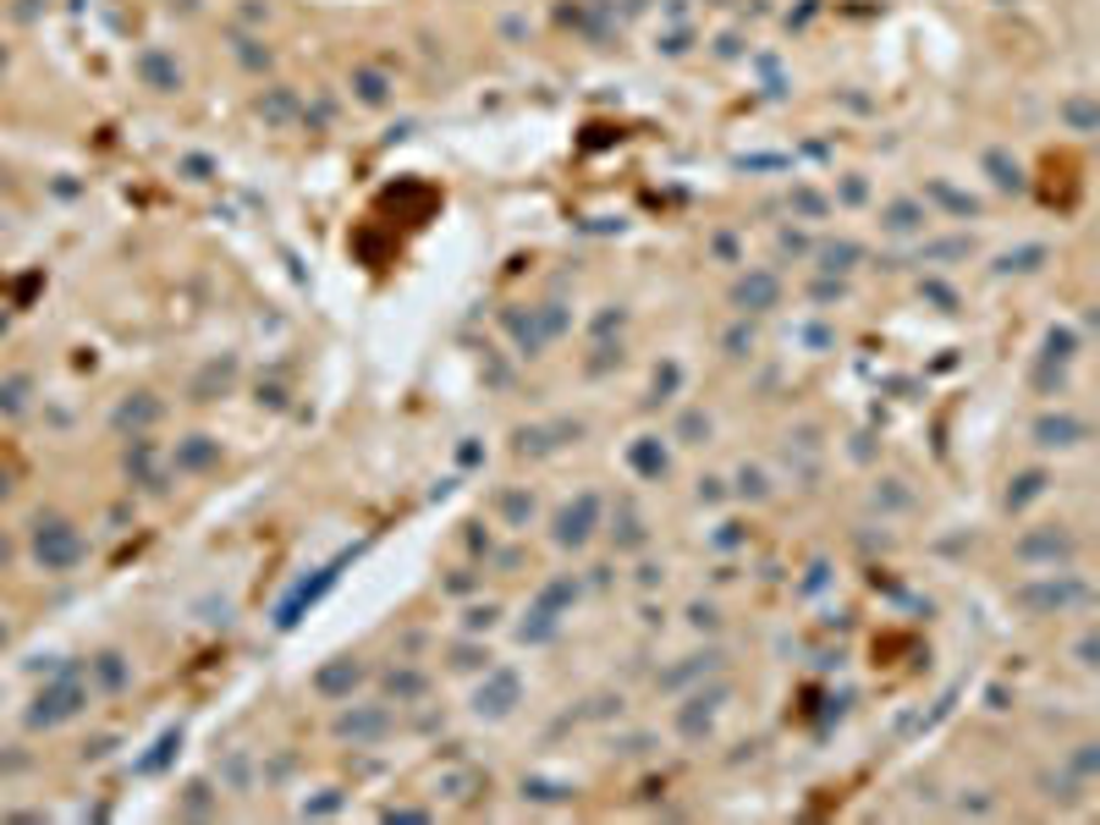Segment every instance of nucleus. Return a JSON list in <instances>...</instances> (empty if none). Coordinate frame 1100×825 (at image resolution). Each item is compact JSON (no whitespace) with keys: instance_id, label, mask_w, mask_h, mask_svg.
Returning <instances> with one entry per match:
<instances>
[{"instance_id":"23","label":"nucleus","mask_w":1100,"mask_h":825,"mask_svg":"<svg viewBox=\"0 0 1100 825\" xmlns=\"http://www.w3.org/2000/svg\"><path fill=\"white\" fill-rule=\"evenodd\" d=\"M231 55H237L248 72H270V61H276L260 39H248V34H231Z\"/></svg>"},{"instance_id":"33","label":"nucleus","mask_w":1100,"mask_h":825,"mask_svg":"<svg viewBox=\"0 0 1100 825\" xmlns=\"http://www.w3.org/2000/svg\"><path fill=\"white\" fill-rule=\"evenodd\" d=\"M793 204H798L804 215H825V199H820V193H809V188H798V193H793Z\"/></svg>"},{"instance_id":"9","label":"nucleus","mask_w":1100,"mask_h":825,"mask_svg":"<svg viewBox=\"0 0 1100 825\" xmlns=\"http://www.w3.org/2000/svg\"><path fill=\"white\" fill-rule=\"evenodd\" d=\"M127 479H138L143 490H165V479H160V452H154L149 435H132V441H127Z\"/></svg>"},{"instance_id":"32","label":"nucleus","mask_w":1100,"mask_h":825,"mask_svg":"<svg viewBox=\"0 0 1100 825\" xmlns=\"http://www.w3.org/2000/svg\"><path fill=\"white\" fill-rule=\"evenodd\" d=\"M391 694H407V699L425 694V677H418V672H402V677H396V672H391Z\"/></svg>"},{"instance_id":"29","label":"nucleus","mask_w":1100,"mask_h":825,"mask_svg":"<svg viewBox=\"0 0 1100 825\" xmlns=\"http://www.w3.org/2000/svg\"><path fill=\"white\" fill-rule=\"evenodd\" d=\"M1062 116L1073 122V132H1095V122H1100L1089 100H1067V105H1062Z\"/></svg>"},{"instance_id":"19","label":"nucleus","mask_w":1100,"mask_h":825,"mask_svg":"<svg viewBox=\"0 0 1100 825\" xmlns=\"http://www.w3.org/2000/svg\"><path fill=\"white\" fill-rule=\"evenodd\" d=\"M1019 556H1024V561H1035V556L1073 561V540H1067V534H1040V540H1024V545H1019Z\"/></svg>"},{"instance_id":"24","label":"nucleus","mask_w":1100,"mask_h":825,"mask_svg":"<svg viewBox=\"0 0 1100 825\" xmlns=\"http://www.w3.org/2000/svg\"><path fill=\"white\" fill-rule=\"evenodd\" d=\"M1046 484H1051V479H1046L1040 468H1035V473H1024V479H1019V490H1007V507H1012V512H1024V507L1035 502V495H1046Z\"/></svg>"},{"instance_id":"4","label":"nucleus","mask_w":1100,"mask_h":825,"mask_svg":"<svg viewBox=\"0 0 1100 825\" xmlns=\"http://www.w3.org/2000/svg\"><path fill=\"white\" fill-rule=\"evenodd\" d=\"M132 72H138V82H143L149 94H177V89H182V66H177V55H172V50H160V45L138 50V55H132Z\"/></svg>"},{"instance_id":"1","label":"nucleus","mask_w":1100,"mask_h":825,"mask_svg":"<svg viewBox=\"0 0 1100 825\" xmlns=\"http://www.w3.org/2000/svg\"><path fill=\"white\" fill-rule=\"evenodd\" d=\"M28 550H34V561H39L45 572H72L83 556H89V540L77 534L72 518H61V512H39V518L28 523Z\"/></svg>"},{"instance_id":"5","label":"nucleus","mask_w":1100,"mask_h":825,"mask_svg":"<svg viewBox=\"0 0 1100 825\" xmlns=\"http://www.w3.org/2000/svg\"><path fill=\"white\" fill-rule=\"evenodd\" d=\"M732 303H737L743 314H771V308L782 303V276H776V270H748V276L732 287Z\"/></svg>"},{"instance_id":"8","label":"nucleus","mask_w":1100,"mask_h":825,"mask_svg":"<svg viewBox=\"0 0 1100 825\" xmlns=\"http://www.w3.org/2000/svg\"><path fill=\"white\" fill-rule=\"evenodd\" d=\"M358 683H364V667H358L353 655H336L330 667L314 672V694H325V699H347Z\"/></svg>"},{"instance_id":"26","label":"nucleus","mask_w":1100,"mask_h":825,"mask_svg":"<svg viewBox=\"0 0 1100 825\" xmlns=\"http://www.w3.org/2000/svg\"><path fill=\"white\" fill-rule=\"evenodd\" d=\"M94 672H100L105 688H127V667H122V655H116V649H105V655L94 660Z\"/></svg>"},{"instance_id":"2","label":"nucleus","mask_w":1100,"mask_h":825,"mask_svg":"<svg viewBox=\"0 0 1100 825\" xmlns=\"http://www.w3.org/2000/svg\"><path fill=\"white\" fill-rule=\"evenodd\" d=\"M83 705H89V688H83V677H77V672H61V677H50V683L34 694L28 726H45V732H50V726L83 715Z\"/></svg>"},{"instance_id":"10","label":"nucleus","mask_w":1100,"mask_h":825,"mask_svg":"<svg viewBox=\"0 0 1100 825\" xmlns=\"http://www.w3.org/2000/svg\"><path fill=\"white\" fill-rule=\"evenodd\" d=\"M1089 435L1084 419H1073V412H1046V419H1035V441L1040 446H1078Z\"/></svg>"},{"instance_id":"3","label":"nucleus","mask_w":1100,"mask_h":825,"mask_svg":"<svg viewBox=\"0 0 1100 825\" xmlns=\"http://www.w3.org/2000/svg\"><path fill=\"white\" fill-rule=\"evenodd\" d=\"M506 325H513V337L523 342V353H540L545 342H556L567 330V314L556 303H545V308H529V314H506Z\"/></svg>"},{"instance_id":"13","label":"nucleus","mask_w":1100,"mask_h":825,"mask_svg":"<svg viewBox=\"0 0 1100 825\" xmlns=\"http://www.w3.org/2000/svg\"><path fill=\"white\" fill-rule=\"evenodd\" d=\"M930 215H924V204L919 199H892L886 210H881V226L886 231H897V237H908V231H919Z\"/></svg>"},{"instance_id":"18","label":"nucleus","mask_w":1100,"mask_h":825,"mask_svg":"<svg viewBox=\"0 0 1100 825\" xmlns=\"http://www.w3.org/2000/svg\"><path fill=\"white\" fill-rule=\"evenodd\" d=\"M385 726H391L385 710H347L342 721H336V732H342V737H380Z\"/></svg>"},{"instance_id":"35","label":"nucleus","mask_w":1100,"mask_h":825,"mask_svg":"<svg viewBox=\"0 0 1100 825\" xmlns=\"http://www.w3.org/2000/svg\"><path fill=\"white\" fill-rule=\"evenodd\" d=\"M743 495H766V479H759L754 468H743Z\"/></svg>"},{"instance_id":"22","label":"nucleus","mask_w":1100,"mask_h":825,"mask_svg":"<svg viewBox=\"0 0 1100 825\" xmlns=\"http://www.w3.org/2000/svg\"><path fill=\"white\" fill-rule=\"evenodd\" d=\"M260 116L276 122V127L292 122V116H298V94H292V89H265V94H260Z\"/></svg>"},{"instance_id":"31","label":"nucleus","mask_w":1100,"mask_h":825,"mask_svg":"<svg viewBox=\"0 0 1100 825\" xmlns=\"http://www.w3.org/2000/svg\"><path fill=\"white\" fill-rule=\"evenodd\" d=\"M501 512L513 523H523V518H534V502H529V495H501Z\"/></svg>"},{"instance_id":"20","label":"nucleus","mask_w":1100,"mask_h":825,"mask_svg":"<svg viewBox=\"0 0 1100 825\" xmlns=\"http://www.w3.org/2000/svg\"><path fill=\"white\" fill-rule=\"evenodd\" d=\"M859 259H864V248H859V242H825V248H820V270H825V276L854 270Z\"/></svg>"},{"instance_id":"25","label":"nucleus","mask_w":1100,"mask_h":825,"mask_svg":"<svg viewBox=\"0 0 1100 825\" xmlns=\"http://www.w3.org/2000/svg\"><path fill=\"white\" fill-rule=\"evenodd\" d=\"M231 380H237V364H231V358H226V364H210V369H204V375H199V385H193V396H199V402H210V391H215V385H220V391H226V385H231Z\"/></svg>"},{"instance_id":"21","label":"nucleus","mask_w":1100,"mask_h":825,"mask_svg":"<svg viewBox=\"0 0 1100 825\" xmlns=\"http://www.w3.org/2000/svg\"><path fill=\"white\" fill-rule=\"evenodd\" d=\"M330 578H336V572H319L314 584H298V595L281 606V617H276V622H281V627H292V622H298V611H303V606H314V600H319V589H330Z\"/></svg>"},{"instance_id":"30","label":"nucleus","mask_w":1100,"mask_h":825,"mask_svg":"<svg viewBox=\"0 0 1100 825\" xmlns=\"http://www.w3.org/2000/svg\"><path fill=\"white\" fill-rule=\"evenodd\" d=\"M1046 358H1057V364L1073 358V330H1051V337H1046Z\"/></svg>"},{"instance_id":"16","label":"nucleus","mask_w":1100,"mask_h":825,"mask_svg":"<svg viewBox=\"0 0 1100 825\" xmlns=\"http://www.w3.org/2000/svg\"><path fill=\"white\" fill-rule=\"evenodd\" d=\"M985 172H990V182H996L1001 193H1019V188H1024V165L1007 160V149H990V154H985Z\"/></svg>"},{"instance_id":"11","label":"nucleus","mask_w":1100,"mask_h":825,"mask_svg":"<svg viewBox=\"0 0 1100 825\" xmlns=\"http://www.w3.org/2000/svg\"><path fill=\"white\" fill-rule=\"evenodd\" d=\"M215 462H220V441H215V435H188V441H177V457H172L177 473H204V468H215Z\"/></svg>"},{"instance_id":"27","label":"nucleus","mask_w":1100,"mask_h":825,"mask_svg":"<svg viewBox=\"0 0 1100 825\" xmlns=\"http://www.w3.org/2000/svg\"><path fill=\"white\" fill-rule=\"evenodd\" d=\"M628 457H633V468H638V473H666V452H660L655 441H638Z\"/></svg>"},{"instance_id":"37","label":"nucleus","mask_w":1100,"mask_h":825,"mask_svg":"<svg viewBox=\"0 0 1100 825\" xmlns=\"http://www.w3.org/2000/svg\"><path fill=\"white\" fill-rule=\"evenodd\" d=\"M7 495H12V479H7V473H0V502H7Z\"/></svg>"},{"instance_id":"7","label":"nucleus","mask_w":1100,"mask_h":825,"mask_svg":"<svg viewBox=\"0 0 1100 825\" xmlns=\"http://www.w3.org/2000/svg\"><path fill=\"white\" fill-rule=\"evenodd\" d=\"M595 518H600V502H595V495H578V502L561 507V518H556V545L578 550L589 534H595Z\"/></svg>"},{"instance_id":"17","label":"nucleus","mask_w":1100,"mask_h":825,"mask_svg":"<svg viewBox=\"0 0 1100 825\" xmlns=\"http://www.w3.org/2000/svg\"><path fill=\"white\" fill-rule=\"evenodd\" d=\"M353 94H358L364 105H385V100H391V77H385L380 66H358V72H353Z\"/></svg>"},{"instance_id":"12","label":"nucleus","mask_w":1100,"mask_h":825,"mask_svg":"<svg viewBox=\"0 0 1100 825\" xmlns=\"http://www.w3.org/2000/svg\"><path fill=\"white\" fill-rule=\"evenodd\" d=\"M154 419H160V402H154L149 391H132V396L116 407V430H132V435H143Z\"/></svg>"},{"instance_id":"6","label":"nucleus","mask_w":1100,"mask_h":825,"mask_svg":"<svg viewBox=\"0 0 1100 825\" xmlns=\"http://www.w3.org/2000/svg\"><path fill=\"white\" fill-rule=\"evenodd\" d=\"M523 699V683H518V672H490V683L473 694V710L479 715H490V721H501V715H513V705Z\"/></svg>"},{"instance_id":"14","label":"nucleus","mask_w":1100,"mask_h":825,"mask_svg":"<svg viewBox=\"0 0 1100 825\" xmlns=\"http://www.w3.org/2000/svg\"><path fill=\"white\" fill-rule=\"evenodd\" d=\"M28 407H34V375H7L0 380V412H7V419H23Z\"/></svg>"},{"instance_id":"15","label":"nucleus","mask_w":1100,"mask_h":825,"mask_svg":"<svg viewBox=\"0 0 1100 825\" xmlns=\"http://www.w3.org/2000/svg\"><path fill=\"white\" fill-rule=\"evenodd\" d=\"M1046 259H1051V254H1046V242H1029V248H1012V254H1001L996 270H1001V276H1035Z\"/></svg>"},{"instance_id":"34","label":"nucleus","mask_w":1100,"mask_h":825,"mask_svg":"<svg viewBox=\"0 0 1100 825\" xmlns=\"http://www.w3.org/2000/svg\"><path fill=\"white\" fill-rule=\"evenodd\" d=\"M726 347H732V358H743V347H754V330H732Z\"/></svg>"},{"instance_id":"36","label":"nucleus","mask_w":1100,"mask_h":825,"mask_svg":"<svg viewBox=\"0 0 1100 825\" xmlns=\"http://www.w3.org/2000/svg\"><path fill=\"white\" fill-rule=\"evenodd\" d=\"M683 435H710V424L699 419V412H688V419H683Z\"/></svg>"},{"instance_id":"28","label":"nucleus","mask_w":1100,"mask_h":825,"mask_svg":"<svg viewBox=\"0 0 1100 825\" xmlns=\"http://www.w3.org/2000/svg\"><path fill=\"white\" fill-rule=\"evenodd\" d=\"M644 540H649V534L638 529V512H633V507H622V523H617V545H622V550H638Z\"/></svg>"}]
</instances>
